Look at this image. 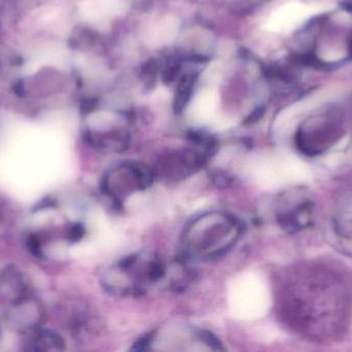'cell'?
Wrapping results in <instances>:
<instances>
[{
    "instance_id": "1",
    "label": "cell",
    "mask_w": 352,
    "mask_h": 352,
    "mask_svg": "<svg viewBox=\"0 0 352 352\" xmlns=\"http://www.w3.org/2000/svg\"><path fill=\"white\" fill-rule=\"evenodd\" d=\"M283 304L287 322L309 338H334L346 328L351 305L349 291L342 277L330 269H301L287 291Z\"/></svg>"
},
{
    "instance_id": "2",
    "label": "cell",
    "mask_w": 352,
    "mask_h": 352,
    "mask_svg": "<svg viewBox=\"0 0 352 352\" xmlns=\"http://www.w3.org/2000/svg\"><path fill=\"white\" fill-rule=\"evenodd\" d=\"M239 221L225 213H209L196 219L184 236L186 248L196 256H214L227 251L241 234Z\"/></svg>"
},
{
    "instance_id": "3",
    "label": "cell",
    "mask_w": 352,
    "mask_h": 352,
    "mask_svg": "<svg viewBox=\"0 0 352 352\" xmlns=\"http://www.w3.org/2000/svg\"><path fill=\"white\" fill-rule=\"evenodd\" d=\"M153 180L154 174L146 165L140 163H125L105 175L101 189L119 204L124 196L150 187Z\"/></svg>"
},
{
    "instance_id": "4",
    "label": "cell",
    "mask_w": 352,
    "mask_h": 352,
    "mask_svg": "<svg viewBox=\"0 0 352 352\" xmlns=\"http://www.w3.org/2000/svg\"><path fill=\"white\" fill-rule=\"evenodd\" d=\"M281 208L277 212L279 225L289 233H297L312 225L314 205L306 196H285Z\"/></svg>"
},
{
    "instance_id": "5",
    "label": "cell",
    "mask_w": 352,
    "mask_h": 352,
    "mask_svg": "<svg viewBox=\"0 0 352 352\" xmlns=\"http://www.w3.org/2000/svg\"><path fill=\"white\" fill-rule=\"evenodd\" d=\"M318 12L320 8L312 4L289 3L274 12L268 27L273 31H289Z\"/></svg>"
},
{
    "instance_id": "6",
    "label": "cell",
    "mask_w": 352,
    "mask_h": 352,
    "mask_svg": "<svg viewBox=\"0 0 352 352\" xmlns=\"http://www.w3.org/2000/svg\"><path fill=\"white\" fill-rule=\"evenodd\" d=\"M198 337L200 338V340H202V342H204L205 344L208 345L214 351H223V347L221 346V343L219 338L215 337L214 335L211 334L208 331H199Z\"/></svg>"
},
{
    "instance_id": "7",
    "label": "cell",
    "mask_w": 352,
    "mask_h": 352,
    "mask_svg": "<svg viewBox=\"0 0 352 352\" xmlns=\"http://www.w3.org/2000/svg\"><path fill=\"white\" fill-rule=\"evenodd\" d=\"M234 178L226 173H214L212 175V180L219 187H228L234 183Z\"/></svg>"
},
{
    "instance_id": "8",
    "label": "cell",
    "mask_w": 352,
    "mask_h": 352,
    "mask_svg": "<svg viewBox=\"0 0 352 352\" xmlns=\"http://www.w3.org/2000/svg\"><path fill=\"white\" fill-rule=\"evenodd\" d=\"M153 341V336H144L142 339L134 343L133 351H146Z\"/></svg>"
},
{
    "instance_id": "9",
    "label": "cell",
    "mask_w": 352,
    "mask_h": 352,
    "mask_svg": "<svg viewBox=\"0 0 352 352\" xmlns=\"http://www.w3.org/2000/svg\"><path fill=\"white\" fill-rule=\"evenodd\" d=\"M82 235H84V227L82 225H76L70 231L69 238L74 241H76V240L80 239Z\"/></svg>"
},
{
    "instance_id": "10",
    "label": "cell",
    "mask_w": 352,
    "mask_h": 352,
    "mask_svg": "<svg viewBox=\"0 0 352 352\" xmlns=\"http://www.w3.org/2000/svg\"><path fill=\"white\" fill-rule=\"evenodd\" d=\"M28 246L30 248L31 251L34 254H38L39 250H41V246H39V241L37 238L31 237L28 241Z\"/></svg>"
}]
</instances>
